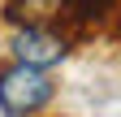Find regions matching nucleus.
<instances>
[{"instance_id":"f257e3e1","label":"nucleus","mask_w":121,"mask_h":117,"mask_svg":"<svg viewBox=\"0 0 121 117\" xmlns=\"http://www.w3.org/2000/svg\"><path fill=\"white\" fill-rule=\"evenodd\" d=\"M56 95V87L48 78V69L13 61L0 65V113L4 117H35L39 108H48Z\"/></svg>"},{"instance_id":"f03ea898","label":"nucleus","mask_w":121,"mask_h":117,"mask_svg":"<svg viewBox=\"0 0 121 117\" xmlns=\"http://www.w3.org/2000/svg\"><path fill=\"white\" fill-rule=\"evenodd\" d=\"M9 48H13V61L48 69V65H60L69 56V39L56 35V31H48V26H26V31H17L9 39Z\"/></svg>"},{"instance_id":"7ed1b4c3","label":"nucleus","mask_w":121,"mask_h":117,"mask_svg":"<svg viewBox=\"0 0 121 117\" xmlns=\"http://www.w3.org/2000/svg\"><path fill=\"white\" fill-rule=\"evenodd\" d=\"M117 13V0H60L56 4V18L73 26V31H91V26H104Z\"/></svg>"},{"instance_id":"20e7f679","label":"nucleus","mask_w":121,"mask_h":117,"mask_svg":"<svg viewBox=\"0 0 121 117\" xmlns=\"http://www.w3.org/2000/svg\"><path fill=\"white\" fill-rule=\"evenodd\" d=\"M39 0H9V18H22V9H35Z\"/></svg>"}]
</instances>
